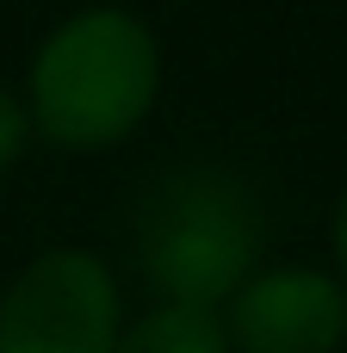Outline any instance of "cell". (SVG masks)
Masks as SVG:
<instances>
[{"label": "cell", "mask_w": 347, "mask_h": 353, "mask_svg": "<svg viewBox=\"0 0 347 353\" xmlns=\"http://www.w3.org/2000/svg\"><path fill=\"white\" fill-rule=\"evenodd\" d=\"M161 93V43L124 6L68 12L31 56L25 112L31 130L56 149H112L124 143Z\"/></svg>", "instance_id": "1"}, {"label": "cell", "mask_w": 347, "mask_h": 353, "mask_svg": "<svg viewBox=\"0 0 347 353\" xmlns=\"http://www.w3.org/2000/svg\"><path fill=\"white\" fill-rule=\"evenodd\" d=\"M137 267L161 304L217 310L267 254V211L255 186L217 161L168 168L137 205Z\"/></svg>", "instance_id": "2"}, {"label": "cell", "mask_w": 347, "mask_h": 353, "mask_svg": "<svg viewBox=\"0 0 347 353\" xmlns=\"http://www.w3.org/2000/svg\"><path fill=\"white\" fill-rule=\"evenodd\" d=\"M118 335L124 292L93 248H50L0 292V353H112Z\"/></svg>", "instance_id": "3"}, {"label": "cell", "mask_w": 347, "mask_h": 353, "mask_svg": "<svg viewBox=\"0 0 347 353\" xmlns=\"http://www.w3.org/2000/svg\"><path fill=\"white\" fill-rule=\"evenodd\" d=\"M217 323L236 353H341L347 285L323 267H255L217 304Z\"/></svg>", "instance_id": "4"}, {"label": "cell", "mask_w": 347, "mask_h": 353, "mask_svg": "<svg viewBox=\"0 0 347 353\" xmlns=\"http://www.w3.org/2000/svg\"><path fill=\"white\" fill-rule=\"evenodd\" d=\"M112 353H236L217 310H199V304H149L143 316L124 323L118 347Z\"/></svg>", "instance_id": "5"}, {"label": "cell", "mask_w": 347, "mask_h": 353, "mask_svg": "<svg viewBox=\"0 0 347 353\" xmlns=\"http://www.w3.org/2000/svg\"><path fill=\"white\" fill-rule=\"evenodd\" d=\"M31 112H25V93H12V87H0V174L31 149Z\"/></svg>", "instance_id": "6"}, {"label": "cell", "mask_w": 347, "mask_h": 353, "mask_svg": "<svg viewBox=\"0 0 347 353\" xmlns=\"http://www.w3.org/2000/svg\"><path fill=\"white\" fill-rule=\"evenodd\" d=\"M329 248H335V273H341V285H347V186H341V199H335V223H329Z\"/></svg>", "instance_id": "7"}]
</instances>
